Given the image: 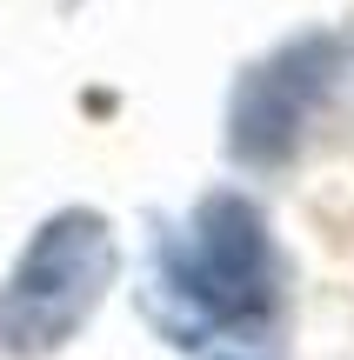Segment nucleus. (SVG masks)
Segmentation results:
<instances>
[{"mask_svg": "<svg viewBox=\"0 0 354 360\" xmlns=\"http://www.w3.org/2000/svg\"><path fill=\"white\" fill-rule=\"evenodd\" d=\"M114 274L120 247L94 207H61L53 220H40V233L27 240V254L13 260L7 287H0V354L13 360L61 354L94 321Z\"/></svg>", "mask_w": 354, "mask_h": 360, "instance_id": "nucleus-1", "label": "nucleus"}, {"mask_svg": "<svg viewBox=\"0 0 354 360\" xmlns=\"http://www.w3.org/2000/svg\"><path fill=\"white\" fill-rule=\"evenodd\" d=\"M167 287L208 327H254L274 314L281 260L267 220L248 193H208L187 220V240L167 260Z\"/></svg>", "mask_w": 354, "mask_h": 360, "instance_id": "nucleus-2", "label": "nucleus"}, {"mask_svg": "<svg viewBox=\"0 0 354 360\" xmlns=\"http://www.w3.org/2000/svg\"><path fill=\"white\" fill-rule=\"evenodd\" d=\"M334 74V40L308 34L294 47H281L274 60H261L234 94V160H254V167H274L288 160V147L301 141L308 114H315L321 87Z\"/></svg>", "mask_w": 354, "mask_h": 360, "instance_id": "nucleus-3", "label": "nucleus"}]
</instances>
